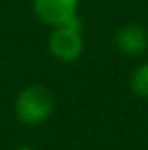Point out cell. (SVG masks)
Segmentation results:
<instances>
[{
    "instance_id": "cell-1",
    "label": "cell",
    "mask_w": 148,
    "mask_h": 150,
    "mask_svg": "<svg viewBox=\"0 0 148 150\" xmlns=\"http://www.w3.org/2000/svg\"><path fill=\"white\" fill-rule=\"evenodd\" d=\"M12 110L14 118L23 126H41L55 112V96L49 87L41 83H30L16 93Z\"/></svg>"
},
{
    "instance_id": "cell-2",
    "label": "cell",
    "mask_w": 148,
    "mask_h": 150,
    "mask_svg": "<svg viewBox=\"0 0 148 150\" xmlns=\"http://www.w3.org/2000/svg\"><path fill=\"white\" fill-rule=\"evenodd\" d=\"M47 49L55 59L65 61V63L79 59V55L83 53V35H81L79 16L67 25L51 28V35L47 39Z\"/></svg>"
},
{
    "instance_id": "cell-3",
    "label": "cell",
    "mask_w": 148,
    "mask_h": 150,
    "mask_svg": "<svg viewBox=\"0 0 148 150\" xmlns=\"http://www.w3.org/2000/svg\"><path fill=\"white\" fill-rule=\"evenodd\" d=\"M35 16L47 26H61L77 18L79 0H30Z\"/></svg>"
},
{
    "instance_id": "cell-4",
    "label": "cell",
    "mask_w": 148,
    "mask_h": 150,
    "mask_svg": "<svg viewBox=\"0 0 148 150\" xmlns=\"http://www.w3.org/2000/svg\"><path fill=\"white\" fill-rule=\"evenodd\" d=\"M114 43L124 55H130V57L142 55L148 49V30L142 25H136V23L124 25L116 30Z\"/></svg>"
},
{
    "instance_id": "cell-5",
    "label": "cell",
    "mask_w": 148,
    "mask_h": 150,
    "mask_svg": "<svg viewBox=\"0 0 148 150\" xmlns=\"http://www.w3.org/2000/svg\"><path fill=\"white\" fill-rule=\"evenodd\" d=\"M130 89L138 98H148V63L138 65L130 75Z\"/></svg>"
},
{
    "instance_id": "cell-6",
    "label": "cell",
    "mask_w": 148,
    "mask_h": 150,
    "mask_svg": "<svg viewBox=\"0 0 148 150\" xmlns=\"http://www.w3.org/2000/svg\"><path fill=\"white\" fill-rule=\"evenodd\" d=\"M18 150H35V148H28V146H23V148H18Z\"/></svg>"
}]
</instances>
